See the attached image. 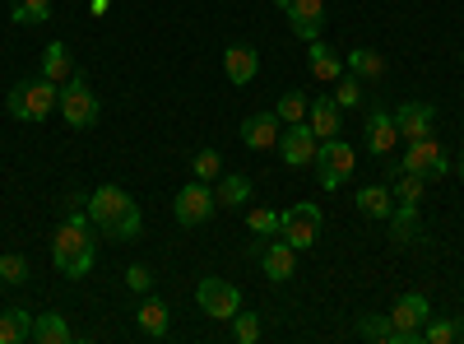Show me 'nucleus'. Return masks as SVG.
<instances>
[{"mask_svg":"<svg viewBox=\"0 0 464 344\" xmlns=\"http://www.w3.org/2000/svg\"><path fill=\"white\" fill-rule=\"evenodd\" d=\"M84 210H89V223L98 228L107 242H135V238H140V228H144L140 205L126 196L121 186H98Z\"/></svg>","mask_w":464,"mask_h":344,"instance_id":"f257e3e1","label":"nucleus"},{"mask_svg":"<svg viewBox=\"0 0 464 344\" xmlns=\"http://www.w3.org/2000/svg\"><path fill=\"white\" fill-rule=\"evenodd\" d=\"M52 260L65 280H84L98 260V238H89V223H61L52 238Z\"/></svg>","mask_w":464,"mask_h":344,"instance_id":"f03ea898","label":"nucleus"},{"mask_svg":"<svg viewBox=\"0 0 464 344\" xmlns=\"http://www.w3.org/2000/svg\"><path fill=\"white\" fill-rule=\"evenodd\" d=\"M56 103H61V84L47 80V74H37V80H19L10 89V98H5L14 122H47L56 112Z\"/></svg>","mask_w":464,"mask_h":344,"instance_id":"7ed1b4c3","label":"nucleus"},{"mask_svg":"<svg viewBox=\"0 0 464 344\" xmlns=\"http://www.w3.org/2000/svg\"><path fill=\"white\" fill-rule=\"evenodd\" d=\"M56 112L65 117V126L70 131H89L93 122H98V93L89 89V80L84 74H70V80L61 84V103H56Z\"/></svg>","mask_w":464,"mask_h":344,"instance_id":"20e7f679","label":"nucleus"},{"mask_svg":"<svg viewBox=\"0 0 464 344\" xmlns=\"http://www.w3.org/2000/svg\"><path fill=\"white\" fill-rule=\"evenodd\" d=\"M358 172V149L348 144V140H321V149H316V182L325 186V191H339L348 177Z\"/></svg>","mask_w":464,"mask_h":344,"instance_id":"39448f33","label":"nucleus"},{"mask_svg":"<svg viewBox=\"0 0 464 344\" xmlns=\"http://www.w3.org/2000/svg\"><path fill=\"white\" fill-rule=\"evenodd\" d=\"M321 223H325L321 205L297 201L293 210H284V214H279V238H284L293 251H312V247H316V238H321Z\"/></svg>","mask_w":464,"mask_h":344,"instance_id":"423d86ee","label":"nucleus"},{"mask_svg":"<svg viewBox=\"0 0 464 344\" xmlns=\"http://www.w3.org/2000/svg\"><path fill=\"white\" fill-rule=\"evenodd\" d=\"M432 317V302L422 293H400L395 308H391V321H395V344H422V326Z\"/></svg>","mask_w":464,"mask_h":344,"instance_id":"0eeeda50","label":"nucleus"},{"mask_svg":"<svg viewBox=\"0 0 464 344\" xmlns=\"http://www.w3.org/2000/svg\"><path fill=\"white\" fill-rule=\"evenodd\" d=\"M400 168H404V172H422V177L432 182V177H446L455 163H450L446 144H441L437 135H422V140H409V149H404Z\"/></svg>","mask_w":464,"mask_h":344,"instance_id":"6e6552de","label":"nucleus"},{"mask_svg":"<svg viewBox=\"0 0 464 344\" xmlns=\"http://www.w3.org/2000/svg\"><path fill=\"white\" fill-rule=\"evenodd\" d=\"M214 210H218V201H214V186H209V182H186V186L177 191V201H172V214H177L181 228L209 223Z\"/></svg>","mask_w":464,"mask_h":344,"instance_id":"1a4fd4ad","label":"nucleus"},{"mask_svg":"<svg viewBox=\"0 0 464 344\" xmlns=\"http://www.w3.org/2000/svg\"><path fill=\"white\" fill-rule=\"evenodd\" d=\"M196 302H200V312L214 317V321H232V317L242 312V293H237V284H227V280H218V275H205V280H200Z\"/></svg>","mask_w":464,"mask_h":344,"instance_id":"9d476101","label":"nucleus"},{"mask_svg":"<svg viewBox=\"0 0 464 344\" xmlns=\"http://www.w3.org/2000/svg\"><path fill=\"white\" fill-rule=\"evenodd\" d=\"M316 149H321V140H316V131L306 126V122H297V126H288V131L279 135V154H284V163H288V168H306V163H316Z\"/></svg>","mask_w":464,"mask_h":344,"instance_id":"9b49d317","label":"nucleus"},{"mask_svg":"<svg viewBox=\"0 0 464 344\" xmlns=\"http://www.w3.org/2000/svg\"><path fill=\"white\" fill-rule=\"evenodd\" d=\"M395 140H400L395 112H381V107H372V112H367V126H362V144H367V154L385 159V154L395 149Z\"/></svg>","mask_w":464,"mask_h":344,"instance_id":"f8f14e48","label":"nucleus"},{"mask_svg":"<svg viewBox=\"0 0 464 344\" xmlns=\"http://www.w3.org/2000/svg\"><path fill=\"white\" fill-rule=\"evenodd\" d=\"M223 74H227L232 84H251L256 74H260L256 47H251V43H227V47H223Z\"/></svg>","mask_w":464,"mask_h":344,"instance_id":"ddd939ff","label":"nucleus"},{"mask_svg":"<svg viewBox=\"0 0 464 344\" xmlns=\"http://www.w3.org/2000/svg\"><path fill=\"white\" fill-rule=\"evenodd\" d=\"M279 126H284L279 112H256V117L242 122V144H246V149H260V154H265V149L279 144V135H284Z\"/></svg>","mask_w":464,"mask_h":344,"instance_id":"4468645a","label":"nucleus"},{"mask_svg":"<svg viewBox=\"0 0 464 344\" xmlns=\"http://www.w3.org/2000/svg\"><path fill=\"white\" fill-rule=\"evenodd\" d=\"M284 15H288V28L302 37V43L321 37V28H325V5H321V0H293Z\"/></svg>","mask_w":464,"mask_h":344,"instance_id":"2eb2a0df","label":"nucleus"},{"mask_svg":"<svg viewBox=\"0 0 464 344\" xmlns=\"http://www.w3.org/2000/svg\"><path fill=\"white\" fill-rule=\"evenodd\" d=\"M260 270L269 275V284H288V280L297 275V251H293L284 238H275V242L260 251Z\"/></svg>","mask_w":464,"mask_h":344,"instance_id":"dca6fc26","label":"nucleus"},{"mask_svg":"<svg viewBox=\"0 0 464 344\" xmlns=\"http://www.w3.org/2000/svg\"><path fill=\"white\" fill-rule=\"evenodd\" d=\"M432 122H437V107L432 103H404L395 112V126H400V140H422V135H432Z\"/></svg>","mask_w":464,"mask_h":344,"instance_id":"f3484780","label":"nucleus"},{"mask_svg":"<svg viewBox=\"0 0 464 344\" xmlns=\"http://www.w3.org/2000/svg\"><path fill=\"white\" fill-rule=\"evenodd\" d=\"M339 112H343V107H339L334 98H312V107H306V126L316 131V140H334V135H339V126H343Z\"/></svg>","mask_w":464,"mask_h":344,"instance_id":"a211bd4d","label":"nucleus"},{"mask_svg":"<svg viewBox=\"0 0 464 344\" xmlns=\"http://www.w3.org/2000/svg\"><path fill=\"white\" fill-rule=\"evenodd\" d=\"M306 61H312V74L321 84H334L339 74H343V56L334 52V47H325L321 37H312V43H306Z\"/></svg>","mask_w":464,"mask_h":344,"instance_id":"6ab92c4d","label":"nucleus"},{"mask_svg":"<svg viewBox=\"0 0 464 344\" xmlns=\"http://www.w3.org/2000/svg\"><path fill=\"white\" fill-rule=\"evenodd\" d=\"M214 201H218V210H242V205L251 201V177L223 172V177L214 182Z\"/></svg>","mask_w":464,"mask_h":344,"instance_id":"aec40b11","label":"nucleus"},{"mask_svg":"<svg viewBox=\"0 0 464 344\" xmlns=\"http://www.w3.org/2000/svg\"><path fill=\"white\" fill-rule=\"evenodd\" d=\"M353 205H358L362 219H381V223H385V219H391V210H395V191L385 186V182H381V186H362Z\"/></svg>","mask_w":464,"mask_h":344,"instance_id":"412c9836","label":"nucleus"},{"mask_svg":"<svg viewBox=\"0 0 464 344\" xmlns=\"http://www.w3.org/2000/svg\"><path fill=\"white\" fill-rule=\"evenodd\" d=\"M391 242H400V247H409V242H418L422 238V223H418V205H409V201H400L395 210H391Z\"/></svg>","mask_w":464,"mask_h":344,"instance_id":"4be33fe9","label":"nucleus"},{"mask_svg":"<svg viewBox=\"0 0 464 344\" xmlns=\"http://www.w3.org/2000/svg\"><path fill=\"white\" fill-rule=\"evenodd\" d=\"M33 339H37V344H70L74 330H70V321H65L61 312H37V317H33Z\"/></svg>","mask_w":464,"mask_h":344,"instance_id":"5701e85b","label":"nucleus"},{"mask_svg":"<svg viewBox=\"0 0 464 344\" xmlns=\"http://www.w3.org/2000/svg\"><path fill=\"white\" fill-rule=\"evenodd\" d=\"M135 321H140L144 335L163 339V335H168V321H172V317H168V302H163V298H144L140 308H135Z\"/></svg>","mask_w":464,"mask_h":344,"instance_id":"b1692460","label":"nucleus"},{"mask_svg":"<svg viewBox=\"0 0 464 344\" xmlns=\"http://www.w3.org/2000/svg\"><path fill=\"white\" fill-rule=\"evenodd\" d=\"M33 339V312L28 308H5L0 312V344H24Z\"/></svg>","mask_w":464,"mask_h":344,"instance_id":"393cba45","label":"nucleus"},{"mask_svg":"<svg viewBox=\"0 0 464 344\" xmlns=\"http://www.w3.org/2000/svg\"><path fill=\"white\" fill-rule=\"evenodd\" d=\"M43 74H47V80H56V84H65L70 74H74V56H70L65 43H47V52H43Z\"/></svg>","mask_w":464,"mask_h":344,"instance_id":"a878e982","label":"nucleus"},{"mask_svg":"<svg viewBox=\"0 0 464 344\" xmlns=\"http://www.w3.org/2000/svg\"><path fill=\"white\" fill-rule=\"evenodd\" d=\"M348 70H353L362 84L367 80H381V74H385V56L372 52V47H353V52H348Z\"/></svg>","mask_w":464,"mask_h":344,"instance_id":"bb28decb","label":"nucleus"},{"mask_svg":"<svg viewBox=\"0 0 464 344\" xmlns=\"http://www.w3.org/2000/svg\"><path fill=\"white\" fill-rule=\"evenodd\" d=\"M10 19H14L19 28H37V24H47V19H52V0H14Z\"/></svg>","mask_w":464,"mask_h":344,"instance_id":"cd10ccee","label":"nucleus"},{"mask_svg":"<svg viewBox=\"0 0 464 344\" xmlns=\"http://www.w3.org/2000/svg\"><path fill=\"white\" fill-rule=\"evenodd\" d=\"M306 107H312V103H306V93H302V89H288V93L275 103V112H279V122H284V126L306 122Z\"/></svg>","mask_w":464,"mask_h":344,"instance_id":"c85d7f7f","label":"nucleus"},{"mask_svg":"<svg viewBox=\"0 0 464 344\" xmlns=\"http://www.w3.org/2000/svg\"><path fill=\"white\" fill-rule=\"evenodd\" d=\"M391 191H395V201L418 205L422 191H428V177H422V172H400V177H391Z\"/></svg>","mask_w":464,"mask_h":344,"instance_id":"c756f323","label":"nucleus"},{"mask_svg":"<svg viewBox=\"0 0 464 344\" xmlns=\"http://www.w3.org/2000/svg\"><path fill=\"white\" fill-rule=\"evenodd\" d=\"M334 84H339V89H334L330 98H334V103H339L343 112H348V107H358V103L367 98V89H362V80H358V74H353V70H348V74H339V80H334Z\"/></svg>","mask_w":464,"mask_h":344,"instance_id":"7c9ffc66","label":"nucleus"},{"mask_svg":"<svg viewBox=\"0 0 464 344\" xmlns=\"http://www.w3.org/2000/svg\"><path fill=\"white\" fill-rule=\"evenodd\" d=\"M358 335H362V339H376V344H395V321H391V312H385V317H362V321H358Z\"/></svg>","mask_w":464,"mask_h":344,"instance_id":"2f4dec72","label":"nucleus"},{"mask_svg":"<svg viewBox=\"0 0 464 344\" xmlns=\"http://www.w3.org/2000/svg\"><path fill=\"white\" fill-rule=\"evenodd\" d=\"M190 172H196V182H218V177H223V159H218V149H200V154L190 159Z\"/></svg>","mask_w":464,"mask_h":344,"instance_id":"473e14b6","label":"nucleus"},{"mask_svg":"<svg viewBox=\"0 0 464 344\" xmlns=\"http://www.w3.org/2000/svg\"><path fill=\"white\" fill-rule=\"evenodd\" d=\"M450 339H459V321H450V317H428V326H422V344H450Z\"/></svg>","mask_w":464,"mask_h":344,"instance_id":"72a5a7b5","label":"nucleus"},{"mask_svg":"<svg viewBox=\"0 0 464 344\" xmlns=\"http://www.w3.org/2000/svg\"><path fill=\"white\" fill-rule=\"evenodd\" d=\"M246 228H251L256 238H265V242H269V238H279V214L260 205V210H251V214H246Z\"/></svg>","mask_w":464,"mask_h":344,"instance_id":"f704fd0d","label":"nucleus"},{"mask_svg":"<svg viewBox=\"0 0 464 344\" xmlns=\"http://www.w3.org/2000/svg\"><path fill=\"white\" fill-rule=\"evenodd\" d=\"M0 280L5 284H28V256H19V251L0 256Z\"/></svg>","mask_w":464,"mask_h":344,"instance_id":"c9c22d12","label":"nucleus"},{"mask_svg":"<svg viewBox=\"0 0 464 344\" xmlns=\"http://www.w3.org/2000/svg\"><path fill=\"white\" fill-rule=\"evenodd\" d=\"M232 335H237L242 344H256L260 339V317L256 312H237L232 317Z\"/></svg>","mask_w":464,"mask_h":344,"instance_id":"e433bc0d","label":"nucleus"},{"mask_svg":"<svg viewBox=\"0 0 464 344\" xmlns=\"http://www.w3.org/2000/svg\"><path fill=\"white\" fill-rule=\"evenodd\" d=\"M126 284H130L135 293H149V289H153V275H149V265H130V270H126Z\"/></svg>","mask_w":464,"mask_h":344,"instance_id":"4c0bfd02","label":"nucleus"},{"mask_svg":"<svg viewBox=\"0 0 464 344\" xmlns=\"http://www.w3.org/2000/svg\"><path fill=\"white\" fill-rule=\"evenodd\" d=\"M107 5H111V0H89V10H93V15H107Z\"/></svg>","mask_w":464,"mask_h":344,"instance_id":"58836bf2","label":"nucleus"},{"mask_svg":"<svg viewBox=\"0 0 464 344\" xmlns=\"http://www.w3.org/2000/svg\"><path fill=\"white\" fill-rule=\"evenodd\" d=\"M455 177H459V182H464V154H459V159H455Z\"/></svg>","mask_w":464,"mask_h":344,"instance_id":"ea45409f","label":"nucleus"},{"mask_svg":"<svg viewBox=\"0 0 464 344\" xmlns=\"http://www.w3.org/2000/svg\"><path fill=\"white\" fill-rule=\"evenodd\" d=\"M275 5H279V10H288V5H293V0H275Z\"/></svg>","mask_w":464,"mask_h":344,"instance_id":"a19ab883","label":"nucleus"},{"mask_svg":"<svg viewBox=\"0 0 464 344\" xmlns=\"http://www.w3.org/2000/svg\"><path fill=\"white\" fill-rule=\"evenodd\" d=\"M459 339H464V326H459Z\"/></svg>","mask_w":464,"mask_h":344,"instance_id":"79ce46f5","label":"nucleus"},{"mask_svg":"<svg viewBox=\"0 0 464 344\" xmlns=\"http://www.w3.org/2000/svg\"><path fill=\"white\" fill-rule=\"evenodd\" d=\"M459 61H464V52H459Z\"/></svg>","mask_w":464,"mask_h":344,"instance_id":"37998d69","label":"nucleus"}]
</instances>
